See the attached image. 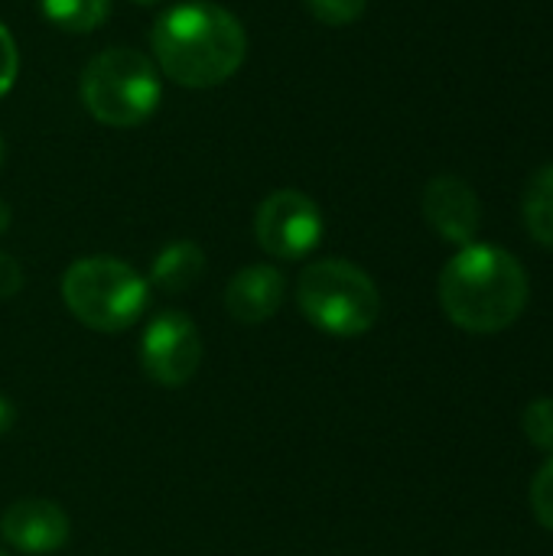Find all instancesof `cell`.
Listing matches in <instances>:
<instances>
[{"label":"cell","mask_w":553,"mask_h":556,"mask_svg":"<svg viewBox=\"0 0 553 556\" xmlns=\"http://www.w3.org/2000/svg\"><path fill=\"white\" fill-rule=\"evenodd\" d=\"M81 104L104 127H137L143 124L163 98L160 68L137 49L111 46L98 52L78 81Z\"/></svg>","instance_id":"cell-3"},{"label":"cell","mask_w":553,"mask_h":556,"mask_svg":"<svg viewBox=\"0 0 553 556\" xmlns=\"http://www.w3.org/2000/svg\"><path fill=\"white\" fill-rule=\"evenodd\" d=\"M257 244L277 261H300L323 241V212L300 189L271 192L254 215Z\"/></svg>","instance_id":"cell-6"},{"label":"cell","mask_w":553,"mask_h":556,"mask_svg":"<svg viewBox=\"0 0 553 556\" xmlns=\"http://www.w3.org/2000/svg\"><path fill=\"white\" fill-rule=\"evenodd\" d=\"M39 10L55 29L95 33L111 13V0H39Z\"/></svg>","instance_id":"cell-12"},{"label":"cell","mask_w":553,"mask_h":556,"mask_svg":"<svg viewBox=\"0 0 553 556\" xmlns=\"http://www.w3.org/2000/svg\"><path fill=\"white\" fill-rule=\"evenodd\" d=\"M62 300L68 313L95 332L130 329L147 303L150 283L117 257H81L62 277Z\"/></svg>","instance_id":"cell-4"},{"label":"cell","mask_w":553,"mask_h":556,"mask_svg":"<svg viewBox=\"0 0 553 556\" xmlns=\"http://www.w3.org/2000/svg\"><path fill=\"white\" fill-rule=\"evenodd\" d=\"M16 72H20V52H16V42H13L10 29L0 23V98L13 88Z\"/></svg>","instance_id":"cell-17"},{"label":"cell","mask_w":553,"mask_h":556,"mask_svg":"<svg viewBox=\"0 0 553 556\" xmlns=\"http://www.w3.org/2000/svg\"><path fill=\"white\" fill-rule=\"evenodd\" d=\"M306 3V10L319 20V23H326V26H349V23H355L362 13H365V7H368V0H303Z\"/></svg>","instance_id":"cell-15"},{"label":"cell","mask_w":553,"mask_h":556,"mask_svg":"<svg viewBox=\"0 0 553 556\" xmlns=\"http://www.w3.org/2000/svg\"><path fill=\"white\" fill-rule=\"evenodd\" d=\"M525 225L535 241L553 248V163L531 176L525 192Z\"/></svg>","instance_id":"cell-13"},{"label":"cell","mask_w":553,"mask_h":556,"mask_svg":"<svg viewBox=\"0 0 553 556\" xmlns=\"http://www.w3.org/2000/svg\"><path fill=\"white\" fill-rule=\"evenodd\" d=\"M140 365L147 378L163 388L189 384L202 365V336L196 323L179 309L156 313L140 339Z\"/></svg>","instance_id":"cell-7"},{"label":"cell","mask_w":553,"mask_h":556,"mask_svg":"<svg viewBox=\"0 0 553 556\" xmlns=\"http://www.w3.org/2000/svg\"><path fill=\"white\" fill-rule=\"evenodd\" d=\"M20 287H23V267H20L10 254L0 251V300L16 296Z\"/></svg>","instance_id":"cell-18"},{"label":"cell","mask_w":553,"mask_h":556,"mask_svg":"<svg viewBox=\"0 0 553 556\" xmlns=\"http://www.w3.org/2000/svg\"><path fill=\"white\" fill-rule=\"evenodd\" d=\"M0 163H3V137H0Z\"/></svg>","instance_id":"cell-22"},{"label":"cell","mask_w":553,"mask_h":556,"mask_svg":"<svg viewBox=\"0 0 553 556\" xmlns=\"http://www.w3.org/2000/svg\"><path fill=\"white\" fill-rule=\"evenodd\" d=\"M0 534L13 551L42 556L55 554L68 544L72 525H68V515L55 502L23 498V502H13L0 515Z\"/></svg>","instance_id":"cell-9"},{"label":"cell","mask_w":553,"mask_h":556,"mask_svg":"<svg viewBox=\"0 0 553 556\" xmlns=\"http://www.w3.org/2000/svg\"><path fill=\"white\" fill-rule=\"evenodd\" d=\"M531 511H535L538 525L553 531V456L538 469V476L531 482Z\"/></svg>","instance_id":"cell-16"},{"label":"cell","mask_w":553,"mask_h":556,"mask_svg":"<svg viewBox=\"0 0 553 556\" xmlns=\"http://www.w3.org/2000/svg\"><path fill=\"white\" fill-rule=\"evenodd\" d=\"M531 283L521 261L495 244H463L440 274V306L453 326L495 336L515 326L528 306Z\"/></svg>","instance_id":"cell-2"},{"label":"cell","mask_w":553,"mask_h":556,"mask_svg":"<svg viewBox=\"0 0 553 556\" xmlns=\"http://www.w3.org/2000/svg\"><path fill=\"white\" fill-rule=\"evenodd\" d=\"M297 303L303 316L339 339L365 336L381 316V293L375 280L352 261H316L297 280Z\"/></svg>","instance_id":"cell-5"},{"label":"cell","mask_w":553,"mask_h":556,"mask_svg":"<svg viewBox=\"0 0 553 556\" xmlns=\"http://www.w3.org/2000/svg\"><path fill=\"white\" fill-rule=\"evenodd\" d=\"M424 218L450 244H473L482 225L476 189L460 176H437L424 189Z\"/></svg>","instance_id":"cell-8"},{"label":"cell","mask_w":553,"mask_h":556,"mask_svg":"<svg viewBox=\"0 0 553 556\" xmlns=\"http://www.w3.org/2000/svg\"><path fill=\"white\" fill-rule=\"evenodd\" d=\"M7 228H10V205L0 199V235H3Z\"/></svg>","instance_id":"cell-20"},{"label":"cell","mask_w":553,"mask_h":556,"mask_svg":"<svg viewBox=\"0 0 553 556\" xmlns=\"http://www.w3.org/2000/svg\"><path fill=\"white\" fill-rule=\"evenodd\" d=\"M521 430L531 446L553 456V397H535L521 414Z\"/></svg>","instance_id":"cell-14"},{"label":"cell","mask_w":553,"mask_h":556,"mask_svg":"<svg viewBox=\"0 0 553 556\" xmlns=\"http://www.w3.org/2000/svg\"><path fill=\"white\" fill-rule=\"evenodd\" d=\"M13 424H16V407L10 404V397H3V394H0V437H3V433H10V430H13Z\"/></svg>","instance_id":"cell-19"},{"label":"cell","mask_w":553,"mask_h":556,"mask_svg":"<svg viewBox=\"0 0 553 556\" xmlns=\"http://www.w3.org/2000/svg\"><path fill=\"white\" fill-rule=\"evenodd\" d=\"M0 556H7V554H3V551H0Z\"/></svg>","instance_id":"cell-23"},{"label":"cell","mask_w":553,"mask_h":556,"mask_svg":"<svg viewBox=\"0 0 553 556\" xmlns=\"http://www.w3.org/2000/svg\"><path fill=\"white\" fill-rule=\"evenodd\" d=\"M284 296H287V277L274 264H251L228 280L225 306L235 323L261 326L271 316H277Z\"/></svg>","instance_id":"cell-10"},{"label":"cell","mask_w":553,"mask_h":556,"mask_svg":"<svg viewBox=\"0 0 553 556\" xmlns=\"http://www.w3.org/2000/svg\"><path fill=\"white\" fill-rule=\"evenodd\" d=\"M130 3H143V7H150V3H156V0H130Z\"/></svg>","instance_id":"cell-21"},{"label":"cell","mask_w":553,"mask_h":556,"mask_svg":"<svg viewBox=\"0 0 553 556\" xmlns=\"http://www.w3.org/2000/svg\"><path fill=\"white\" fill-rule=\"evenodd\" d=\"M150 49L160 72L176 85L215 88L244 65L248 33L231 10L209 0H189L160 13Z\"/></svg>","instance_id":"cell-1"},{"label":"cell","mask_w":553,"mask_h":556,"mask_svg":"<svg viewBox=\"0 0 553 556\" xmlns=\"http://www.w3.org/2000/svg\"><path fill=\"white\" fill-rule=\"evenodd\" d=\"M205 274V251L196 241H169L150 267V283L163 293H186Z\"/></svg>","instance_id":"cell-11"}]
</instances>
